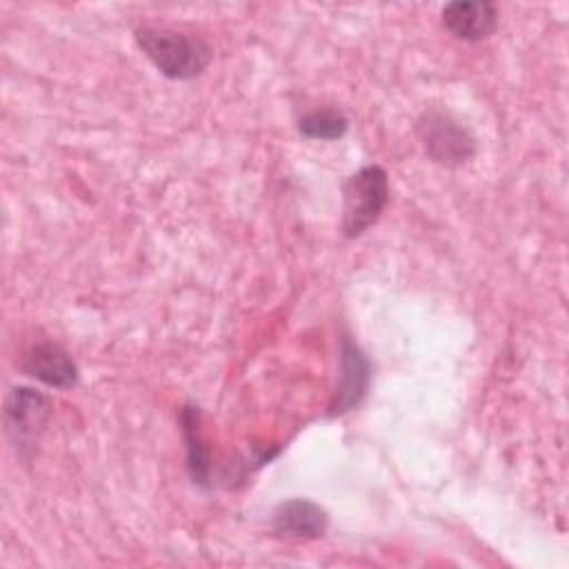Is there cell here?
I'll return each instance as SVG.
<instances>
[{
	"label": "cell",
	"instance_id": "1",
	"mask_svg": "<svg viewBox=\"0 0 569 569\" xmlns=\"http://www.w3.org/2000/svg\"><path fill=\"white\" fill-rule=\"evenodd\" d=\"M136 42L151 64L171 80H191L211 62V47L198 36L169 27H140Z\"/></svg>",
	"mask_w": 569,
	"mask_h": 569
},
{
	"label": "cell",
	"instance_id": "2",
	"mask_svg": "<svg viewBox=\"0 0 569 569\" xmlns=\"http://www.w3.org/2000/svg\"><path fill=\"white\" fill-rule=\"evenodd\" d=\"M342 233L345 238L362 236L389 202V176L378 164H367L351 173L342 184Z\"/></svg>",
	"mask_w": 569,
	"mask_h": 569
},
{
	"label": "cell",
	"instance_id": "3",
	"mask_svg": "<svg viewBox=\"0 0 569 569\" xmlns=\"http://www.w3.org/2000/svg\"><path fill=\"white\" fill-rule=\"evenodd\" d=\"M416 133L427 156L442 167H460L476 153L471 133L447 111H425L416 122Z\"/></svg>",
	"mask_w": 569,
	"mask_h": 569
},
{
	"label": "cell",
	"instance_id": "4",
	"mask_svg": "<svg viewBox=\"0 0 569 569\" xmlns=\"http://www.w3.org/2000/svg\"><path fill=\"white\" fill-rule=\"evenodd\" d=\"M371 382V362L365 356V351L351 340L342 338L340 349V382L336 387V393L329 402V416H342L358 407L362 398L367 396Z\"/></svg>",
	"mask_w": 569,
	"mask_h": 569
},
{
	"label": "cell",
	"instance_id": "5",
	"mask_svg": "<svg viewBox=\"0 0 569 569\" xmlns=\"http://www.w3.org/2000/svg\"><path fill=\"white\" fill-rule=\"evenodd\" d=\"M4 416H7V427L11 433H16L18 445H24L36 440L47 427L51 416V402L47 396H42L36 389L16 387L7 396Z\"/></svg>",
	"mask_w": 569,
	"mask_h": 569
},
{
	"label": "cell",
	"instance_id": "6",
	"mask_svg": "<svg viewBox=\"0 0 569 569\" xmlns=\"http://www.w3.org/2000/svg\"><path fill=\"white\" fill-rule=\"evenodd\" d=\"M20 367L27 376L56 389H69L78 382L76 362L60 345L51 340H36L27 349Z\"/></svg>",
	"mask_w": 569,
	"mask_h": 569
},
{
	"label": "cell",
	"instance_id": "7",
	"mask_svg": "<svg viewBox=\"0 0 569 569\" xmlns=\"http://www.w3.org/2000/svg\"><path fill=\"white\" fill-rule=\"evenodd\" d=\"M445 29L465 42H478L498 27V9L491 2H449L442 7Z\"/></svg>",
	"mask_w": 569,
	"mask_h": 569
},
{
	"label": "cell",
	"instance_id": "8",
	"mask_svg": "<svg viewBox=\"0 0 569 569\" xmlns=\"http://www.w3.org/2000/svg\"><path fill=\"white\" fill-rule=\"evenodd\" d=\"M329 527L327 511L307 498H293L280 502L273 511V531L287 538L313 540L325 536Z\"/></svg>",
	"mask_w": 569,
	"mask_h": 569
},
{
	"label": "cell",
	"instance_id": "9",
	"mask_svg": "<svg viewBox=\"0 0 569 569\" xmlns=\"http://www.w3.org/2000/svg\"><path fill=\"white\" fill-rule=\"evenodd\" d=\"M180 429L187 442V469L193 485L207 487L211 480V458L200 431V411L196 405L180 409Z\"/></svg>",
	"mask_w": 569,
	"mask_h": 569
},
{
	"label": "cell",
	"instance_id": "10",
	"mask_svg": "<svg viewBox=\"0 0 569 569\" xmlns=\"http://www.w3.org/2000/svg\"><path fill=\"white\" fill-rule=\"evenodd\" d=\"M349 120L340 109L320 107L298 120V131L307 140H338L347 133Z\"/></svg>",
	"mask_w": 569,
	"mask_h": 569
}]
</instances>
